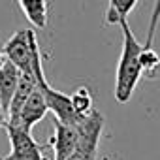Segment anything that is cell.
I'll use <instances>...</instances> for the list:
<instances>
[{
  "label": "cell",
  "mask_w": 160,
  "mask_h": 160,
  "mask_svg": "<svg viewBox=\"0 0 160 160\" xmlns=\"http://www.w3.org/2000/svg\"><path fill=\"white\" fill-rule=\"evenodd\" d=\"M119 25L122 28V51H121L117 73H115V100L119 104H126L132 98L139 79L143 75L141 62H139V53L143 45L134 36L126 19L121 21Z\"/></svg>",
  "instance_id": "1"
},
{
  "label": "cell",
  "mask_w": 160,
  "mask_h": 160,
  "mask_svg": "<svg viewBox=\"0 0 160 160\" xmlns=\"http://www.w3.org/2000/svg\"><path fill=\"white\" fill-rule=\"evenodd\" d=\"M2 55L6 60L17 66L19 72H30L38 77L45 75L43 72V60L42 51L36 40V34L32 28L17 30L2 47Z\"/></svg>",
  "instance_id": "2"
},
{
  "label": "cell",
  "mask_w": 160,
  "mask_h": 160,
  "mask_svg": "<svg viewBox=\"0 0 160 160\" xmlns=\"http://www.w3.org/2000/svg\"><path fill=\"white\" fill-rule=\"evenodd\" d=\"M104 132V117L92 109L79 121V143L66 160H96L100 138Z\"/></svg>",
  "instance_id": "3"
},
{
  "label": "cell",
  "mask_w": 160,
  "mask_h": 160,
  "mask_svg": "<svg viewBox=\"0 0 160 160\" xmlns=\"http://www.w3.org/2000/svg\"><path fill=\"white\" fill-rule=\"evenodd\" d=\"M38 89L42 91L43 98H45V104H47V109L55 115L57 121L64 122V124H75L79 117L75 111H73V106H72V100H70V94H64L60 91H55L49 83H47V77H40L38 79Z\"/></svg>",
  "instance_id": "4"
},
{
  "label": "cell",
  "mask_w": 160,
  "mask_h": 160,
  "mask_svg": "<svg viewBox=\"0 0 160 160\" xmlns=\"http://www.w3.org/2000/svg\"><path fill=\"white\" fill-rule=\"evenodd\" d=\"M79 121L75 124H64L55 119V134L49 141L55 151V160H66L75 151L79 143Z\"/></svg>",
  "instance_id": "5"
},
{
  "label": "cell",
  "mask_w": 160,
  "mask_h": 160,
  "mask_svg": "<svg viewBox=\"0 0 160 160\" xmlns=\"http://www.w3.org/2000/svg\"><path fill=\"white\" fill-rule=\"evenodd\" d=\"M47 104H45V98L42 94V91L36 87L30 96L27 98V102L23 104L21 111H19V117H17V122L15 124H21L28 130H32L34 124H38L45 115H47Z\"/></svg>",
  "instance_id": "6"
},
{
  "label": "cell",
  "mask_w": 160,
  "mask_h": 160,
  "mask_svg": "<svg viewBox=\"0 0 160 160\" xmlns=\"http://www.w3.org/2000/svg\"><path fill=\"white\" fill-rule=\"evenodd\" d=\"M36 87H38V79H36L34 73H30V72H19L17 87H15V92H13V98L10 102V109H8V122L10 124L17 122V117H19V111H21L23 104L27 102V98L30 96V92Z\"/></svg>",
  "instance_id": "7"
},
{
  "label": "cell",
  "mask_w": 160,
  "mask_h": 160,
  "mask_svg": "<svg viewBox=\"0 0 160 160\" xmlns=\"http://www.w3.org/2000/svg\"><path fill=\"white\" fill-rule=\"evenodd\" d=\"M17 79H19L17 66L4 58L2 66H0V104H2L6 113L10 109V102H12L15 87H17Z\"/></svg>",
  "instance_id": "8"
},
{
  "label": "cell",
  "mask_w": 160,
  "mask_h": 160,
  "mask_svg": "<svg viewBox=\"0 0 160 160\" xmlns=\"http://www.w3.org/2000/svg\"><path fill=\"white\" fill-rule=\"evenodd\" d=\"M8 138H10V147L12 151H30V149H40L43 145H40L34 138H32V130L21 126V124H4Z\"/></svg>",
  "instance_id": "9"
},
{
  "label": "cell",
  "mask_w": 160,
  "mask_h": 160,
  "mask_svg": "<svg viewBox=\"0 0 160 160\" xmlns=\"http://www.w3.org/2000/svg\"><path fill=\"white\" fill-rule=\"evenodd\" d=\"M19 8L23 10L25 17L32 27L36 28H45L47 19H49V8H47V0H17Z\"/></svg>",
  "instance_id": "10"
},
{
  "label": "cell",
  "mask_w": 160,
  "mask_h": 160,
  "mask_svg": "<svg viewBox=\"0 0 160 160\" xmlns=\"http://www.w3.org/2000/svg\"><path fill=\"white\" fill-rule=\"evenodd\" d=\"M138 0H109L108 13H106V25H119L124 21L130 12L136 8Z\"/></svg>",
  "instance_id": "11"
},
{
  "label": "cell",
  "mask_w": 160,
  "mask_h": 160,
  "mask_svg": "<svg viewBox=\"0 0 160 160\" xmlns=\"http://www.w3.org/2000/svg\"><path fill=\"white\" fill-rule=\"evenodd\" d=\"M139 62H141V70L147 77H151V79L160 77V55L152 47H143L141 49Z\"/></svg>",
  "instance_id": "12"
},
{
  "label": "cell",
  "mask_w": 160,
  "mask_h": 160,
  "mask_svg": "<svg viewBox=\"0 0 160 160\" xmlns=\"http://www.w3.org/2000/svg\"><path fill=\"white\" fill-rule=\"evenodd\" d=\"M70 100H72V106H73V111L79 115V117H85L87 113H91L94 108H92V94L87 87H79L77 91H73L70 94Z\"/></svg>",
  "instance_id": "13"
},
{
  "label": "cell",
  "mask_w": 160,
  "mask_h": 160,
  "mask_svg": "<svg viewBox=\"0 0 160 160\" xmlns=\"http://www.w3.org/2000/svg\"><path fill=\"white\" fill-rule=\"evenodd\" d=\"M43 149H45V145L40 149H30V151H10L0 160H45Z\"/></svg>",
  "instance_id": "14"
},
{
  "label": "cell",
  "mask_w": 160,
  "mask_h": 160,
  "mask_svg": "<svg viewBox=\"0 0 160 160\" xmlns=\"http://www.w3.org/2000/svg\"><path fill=\"white\" fill-rule=\"evenodd\" d=\"M158 23H160V0H156V2H154L152 13H151V21H149V28H147V38H145L143 47H152V40H154Z\"/></svg>",
  "instance_id": "15"
},
{
  "label": "cell",
  "mask_w": 160,
  "mask_h": 160,
  "mask_svg": "<svg viewBox=\"0 0 160 160\" xmlns=\"http://www.w3.org/2000/svg\"><path fill=\"white\" fill-rule=\"evenodd\" d=\"M8 122V113L4 111V108H2V104H0V128H4V124Z\"/></svg>",
  "instance_id": "16"
},
{
  "label": "cell",
  "mask_w": 160,
  "mask_h": 160,
  "mask_svg": "<svg viewBox=\"0 0 160 160\" xmlns=\"http://www.w3.org/2000/svg\"><path fill=\"white\" fill-rule=\"evenodd\" d=\"M2 62H4V55H2V49H0V66H2Z\"/></svg>",
  "instance_id": "17"
}]
</instances>
